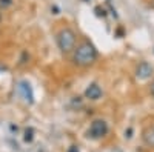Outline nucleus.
I'll return each instance as SVG.
<instances>
[{"label":"nucleus","mask_w":154,"mask_h":152,"mask_svg":"<svg viewBox=\"0 0 154 152\" xmlns=\"http://www.w3.org/2000/svg\"><path fill=\"white\" fill-rule=\"evenodd\" d=\"M19 91L23 94V98L32 103V89H31V85L28 82H20L19 83Z\"/></svg>","instance_id":"nucleus-6"},{"label":"nucleus","mask_w":154,"mask_h":152,"mask_svg":"<svg viewBox=\"0 0 154 152\" xmlns=\"http://www.w3.org/2000/svg\"><path fill=\"white\" fill-rule=\"evenodd\" d=\"M102 95H103V91H102V88L97 85V83H91L86 86L85 89V98L91 100V101H97L102 98Z\"/></svg>","instance_id":"nucleus-5"},{"label":"nucleus","mask_w":154,"mask_h":152,"mask_svg":"<svg viewBox=\"0 0 154 152\" xmlns=\"http://www.w3.org/2000/svg\"><path fill=\"white\" fill-rule=\"evenodd\" d=\"M149 8L154 9V0H149Z\"/></svg>","instance_id":"nucleus-12"},{"label":"nucleus","mask_w":154,"mask_h":152,"mask_svg":"<svg viewBox=\"0 0 154 152\" xmlns=\"http://www.w3.org/2000/svg\"><path fill=\"white\" fill-rule=\"evenodd\" d=\"M0 19H2V12H0Z\"/></svg>","instance_id":"nucleus-13"},{"label":"nucleus","mask_w":154,"mask_h":152,"mask_svg":"<svg viewBox=\"0 0 154 152\" xmlns=\"http://www.w3.org/2000/svg\"><path fill=\"white\" fill-rule=\"evenodd\" d=\"M106 134H108V123L102 118L93 120L88 129V137H91L93 140H99V138H103Z\"/></svg>","instance_id":"nucleus-3"},{"label":"nucleus","mask_w":154,"mask_h":152,"mask_svg":"<svg viewBox=\"0 0 154 152\" xmlns=\"http://www.w3.org/2000/svg\"><path fill=\"white\" fill-rule=\"evenodd\" d=\"M32 131L29 129V131H26V135H25V140H26V142H29V140H32Z\"/></svg>","instance_id":"nucleus-9"},{"label":"nucleus","mask_w":154,"mask_h":152,"mask_svg":"<svg viewBox=\"0 0 154 152\" xmlns=\"http://www.w3.org/2000/svg\"><path fill=\"white\" fill-rule=\"evenodd\" d=\"M75 42H77V37L71 28H62L57 32V46L63 54L72 52L75 49Z\"/></svg>","instance_id":"nucleus-2"},{"label":"nucleus","mask_w":154,"mask_h":152,"mask_svg":"<svg viewBox=\"0 0 154 152\" xmlns=\"http://www.w3.org/2000/svg\"><path fill=\"white\" fill-rule=\"evenodd\" d=\"M68 152H80V151H79V148H77V146H71L68 149Z\"/></svg>","instance_id":"nucleus-10"},{"label":"nucleus","mask_w":154,"mask_h":152,"mask_svg":"<svg viewBox=\"0 0 154 152\" xmlns=\"http://www.w3.org/2000/svg\"><path fill=\"white\" fill-rule=\"evenodd\" d=\"M97 60V49L91 42H82L75 46L74 54H72V61L77 66H91Z\"/></svg>","instance_id":"nucleus-1"},{"label":"nucleus","mask_w":154,"mask_h":152,"mask_svg":"<svg viewBox=\"0 0 154 152\" xmlns=\"http://www.w3.org/2000/svg\"><path fill=\"white\" fill-rule=\"evenodd\" d=\"M143 142H145V145L154 148V124L148 126V128L145 129V132H143Z\"/></svg>","instance_id":"nucleus-7"},{"label":"nucleus","mask_w":154,"mask_h":152,"mask_svg":"<svg viewBox=\"0 0 154 152\" xmlns=\"http://www.w3.org/2000/svg\"><path fill=\"white\" fill-rule=\"evenodd\" d=\"M149 92H151V95L154 97V82L151 83V88H149Z\"/></svg>","instance_id":"nucleus-11"},{"label":"nucleus","mask_w":154,"mask_h":152,"mask_svg":"<svg viewBox=\"0 0 154 152\" xmlns=\"http://www.w3.org/2000/svg\"><path fill=\"white\" fill-rule=\"evenodd\" d=\"M14 5V0H0V11H5Z\"/></svg>","instance_id":"nucleus-8"},{"label":"nucleus","mask_w":154,"mask_h":152,"mask_svg":"<svg viewBox=\"0 0 154 152\" xmlns=\"http://www.w3.org/2000/svg\"><path fill=\"white\" fill-rule=\"evenodd\" d=\"M152 74H154V68L148 61H140L136 68V77L139 80H148Z\"/></svg>","instance_id":"nucleus-4"}]
</instances>
